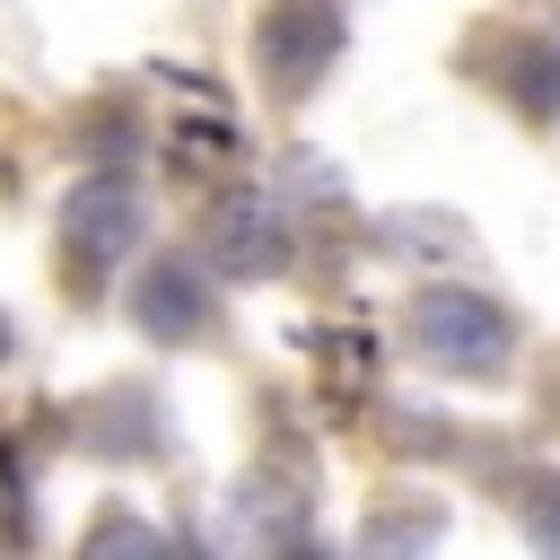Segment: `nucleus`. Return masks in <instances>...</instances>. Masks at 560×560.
Here are the masks:
<instances>
[{
  "label": "nucleus",
  "instance_id": "obj_1",
  "mask_svg": "<svg viewBox=\"0 0 560 560\" xmlns=\"http://www.w3.org/2000/svg\"><path fill=\"white\" fill-rule=\"evenodd\" d=\"M411 341H420L438 368L499 376V368H508L516 324H508V315H499L481 289H420V306H411Z\"/></svg>",
  "mask_w": 560,
  "mask_h": 560
},
{
  "label": "nucleus",
  "instance_id": "obj_2",
  "mask_svg": "<svg viewBox=\"0 0 560 560\" xmlns=\"http://www.w3.org/2000/svg\"><path fill=\"white\" fill-rule=\"evenodd\" d=\"M201 315H210V298H201V280H192V271H175V262H166V271H158V289L140 298V324H149V332H175V341H184V332H201Z\"/></svg>",
  "mask_w": 560,
  "mask_h": 560
},
{
  "label": "nucleus",
  "instance_id": "obj_3",
  "mask_svg": "<svg viewBox=\"0 0 560 560\" xmlns=\"http://www.w3.org/2000/svg\"><path fill=\"white\" fill-rule=\"evenodd\" d=\"M79 236H88L96 254H122V245L140 236V201H131V192H79Z\"/></svg>",
  "mask_w": 560,
  "mask_h": 560
},
{
  "label": "nucleus",
  "instance_id": "obj_4",
  "mask_svg": "<svg viewBox=\"0 0 560 560\" xmlns=\"http://www.w3.org/2000/svg\"><path fill=\"white\" fill-rule=\"evenodd\" d=\"M228 262H245V271H271L280 262V236H271V219H262V201H254V219H228Z\"/></svg>",
  "mask_w": 560,
  "mask_h": 560
}]
</instances>
